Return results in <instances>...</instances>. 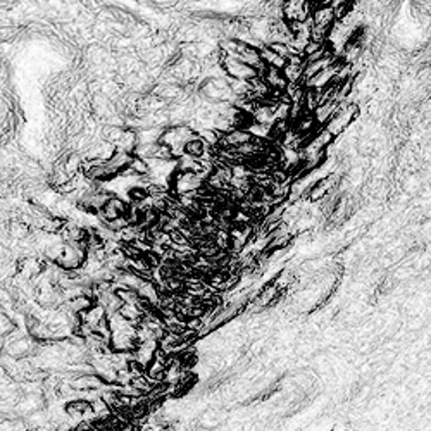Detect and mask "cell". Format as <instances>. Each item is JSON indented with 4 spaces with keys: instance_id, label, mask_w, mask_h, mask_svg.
<instances>
[{
    "instance_id": "1",
    "label": "cell",
    "mask_w": 431,
    "mask_h": 431,
    "mask_svg": "<svg viewBox=\"0 0 431 431\" xmlns=\"http://www.w3.org/2000/svg\"><path fill=\"white\" fill-rule=\"evenodd\" d=\"M219 62L223 66L224 75L231 80H242V81H249L250 78L257 76V71L255 68L249 66V64L242 62V60L235 59V57H228V55H221L219 54Z\"/></svg>"
},
{
    "instance_id": "2",
    "label": "cell",
    "mask_w": 431,
    "mask_h": 431,
    "mask_svg": "<svg viewBox=\"0 0 431 431\" xmlns=\"http://www.w3.org/2000/svg\"><path fill=\"white\" fill-rule=\"evenodd\" d=\"M262 78L264 81L269 85V88L271 90H285L286 85H288V81H286L285 75H283L281 69L278 68H271L268 66L266 68V71L262 73Z\"/></svg>"
}]
</instances>
